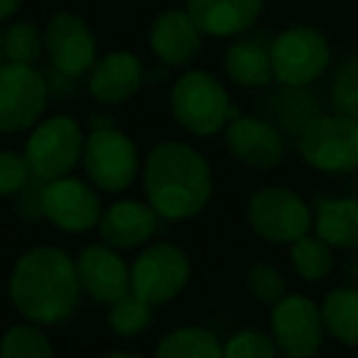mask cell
Returning a JSON list of instances; mask_svg holds the SVG:
<instances>
[{
  "label": "cell",
  "instance_id": "obj_1",
  "mask_svg": "<svg viewBox=\"0 0 358 358\" xmlns=\"http://www.w3.org/2000/svg\"><path fill=\"white\" fill-rule=\"evenodd\" d=\"M76 263L59 248L40 245L17 260L10 275V299L35 324H59L79 304Z\"/></svg>",
  "mask_w": 358,
  "mask_h": 358
},
{
  "label": "cell",
  "instance_id": "obj_2",
  "mask_svg": "<svg viewBox=\"0 0 358 358\" xmlns=\"http://www.w3.org/2000/svg\"><path fill=\"white\" fill-rule=\"evenodd\" d=\"M145 192L157 216L192 219L209 204L211 169L192 145L159 143L145 162Z\"/></svg>",
  "mask_w": 358,
  "mask_h": 358
},
{
  "label": "cell",
  "instance_id": "obj_3",
  "mask_svg": "<svg viewBox=\"0 0 358 358\" xmlns=\"http://www.w3.org/2000/svg\"><path fill=\"white\" fill-rule=\"evenodd\" d=\"M169 103L177 123L199 138L219 133L229 120L238 118L226 89L206 71H187L179 76Z\"/></svg>",
  "mask_w": 358,
  "mask_h": 358
},
{
  "label": "cell",
  "instance_id": "obj_4",
  "mask_svg": "<svg viewBox=\"0 0 358 358\" xmlns=\"http://www.w3.org/2000/svg\"><path fill=\"white\" fill-rule=\"evenodd\" d=\"M299 155L309 167L327 174L358 169V118L343 113L319 115L299 135Z\"/></svg>",
  "mask_w": 358,
  "mask_h": 358
},
{
  "label": "cell",
  "instance_id": "obj_5",
  "mask_svg": "<svg viewBox=\"0 0 358 358\" xmlns=\"http://www.w3.org/2000/svg\"><path fill=\"white\" fill-rule=\"evenodd\" d=\"M248 224L268 243H289L309 234L314 214L309 204L287 187H263L248 201Z\"/></svg>",
  "mask_w": 358,
  "mask_h": 358
},
{
  "label": "cell",
  "instance_id": "obj_6",
  "mask_svg": "<svg viewBox=\"0 0 358 358\" xmlns=\"http://www.w3.org/2000/svg\"><path fill=\"white\" fill-rule=\"evenodd\" d=\"M275 81L282 86H309L327 71L331 62L327 37L314 27H289L270 45Z\"/></svg>",
  "mask_w": 358,
  "mask_h": 358
},
{
  "label": "cell",
  "instance_id": "obj_7",
  "mask_svg": "<svg viewBox=\"0 0 358 358\" xmlns=\"http://www.w3.org/2000/svg\"><path fill=\"white\" fill-rule=\"evenodd\" d=\"M84 135L79 125L66 115L40 123L32 130L25 148V159L30 164V172L42 182L62 179L76 167L79 157L84 155Z\"/></svg>",
  "mask_w": 358,
  "mask_h": 358
},
{
  "label": "cell",
  "instance_id": "obj_8",
  "mask_svg": "<svg viewBox=\"0 0 358 358\" xmlns=\"http://www.w3.org/2000/svg\"><path fill=\"white\" fill-rule=\"evenodd\" d=\"M270 327L278 351L287 358H314L324 343L322 307L304 294H285L270 312Z\"/></svg>",
  "mask_w": 358,
  "mask_h": 358
},
{
  "label": "cell",
  "instance_id": "obj_9",
  "mask_svg": "<svg viewBox=\"0 0 358 358\" xmlns=\"http://www.w3.org/2000/svg\"><path fill=\"white\" fill-rule=\"evenodd\" d=\"M189 280V260L177 245L155 243L138 255L130 268V292L148 304L169 302L185 289Z\"/></svg>",
  "mask_w": 358,
  "mask_h": 358
},
{
  "label": "cell",
  "instance_id": "obj_10",
  "mask_svg": "<svg viewBox=\"0 0 358 358\" xmlns=\"http://www.w3.org/2000/svg\"><path fill=\"white\" fill-rule=\"evenodd\" d=\"M84 167L103 192H123L138 174V150L115 128H96L84 143Z\"/></svg>",
  "mask_w": 358,
  "mask_h": 358
},
{
  "label": "cell",
  "instance_id": "obj_11",
  "mask_svg": "<svg viewBox=\"0 0 358 358\" xmlns=\"http://www.w3.org/2000/svg\"><path fill=\"white\" fill-rule=\"evenodd\" d=\"M47 108V84L25 64L0 66V130L17 133L40 120Z\"/></svg>",
  "mask_w": 358,
  "mask_h": 358
},
{
  "label": "cell",
  "instance_id": "obj_12",
  "mask_svg": "<svg viewBox=\"0 0 358 358\" xmlns=\"http://www.w3.org/2000/svg\"><path fill=\"white\" fill-rule=\"evenodd\" d=\"M40 209L57 229L69 234L89 231L101 221V199L96 189L74 177L47 182L40 194Z\"/></svg>",
  "mask_w": 358,
  "mask_h": 358
},
{
  "label": "cell",
  "instance_id": "obj_13",
  "mask_svg": "<svg viewBox=\"0 0 358 358\" xmlns=\"http://www.w3.org/2000/svg\"><path fill=\"white\" fill-rule=\"evenodd\" d=\"M50 62L59 74L81 76L96 64V40L89 25L74 13H57L45 30Z\"/></svg>",
  "mask_w": 358,
  "mask_h": 358
},
{
  "label": "cell",
  "instance_id": "obj_14",
  "mask_svg": "<svg viewBox=\"0 0 358 358\" xmlns=\"http://www.w3.org/2000/svg\"><path fill=\"white\" fill-rule=\"evenodd\" d=\"M226 145L245 167L273 169L285 155L282 133L275 123L263 118H234L226 125Z\"/></svg>",
  "mask_w": 358,
  "mask_h": 358
},
{
  "label": "cell",
  "instance_id": "obj_15",
  "mask_svg": "<svg viewBox=\"0 0 358 358\" xmlns=\"http://www.w3.org/2000/svg\"><path fill=\"white\" fill-rule=\"evenodd\" d=\"M79 282L96 302L113 304L130 292V270L108 245H89L76 258Z\"/></svg>",
  "mask_w": 358,
  "mask_h": 358
},
{
  "label": "cell",
  "instance_id": "obj_16",
  "mask_svg": "<svg viewBox=\"0 0 358 358\" xmlns=\"http://www.w3.org/2000/svg\"><path fill=\"white\" fill-rule=\"evenodd\" d=\"M201 35L189 13L167 10L150 27V47L164 64H189L201 50Z\"/></svg>",
  "mask_w": 358,
  "mask_h": 358
},
{
  "label": "cell",
  "instance_id": "obj_17",
  "mask_svg": "<svg viewBox=\"0 0 358 358\" xmlns=\"http://www.w3.org/2000/svg\"><path fill=\"white\" fill-rule=\"evenodd\" d=\"M263 0H187V13L204 35L234 37L253 27Z\"/></svg>",
  "mask_w": 358,
  "mask_h": 358
},
{
  "label": "cell",
  "instance_id": "obj_18",
  "mask_svg": "<svg viewBox=\"0 0 358 358\" xmlns=\"http://www.w3.org/2000/svg\"><path fill=\"white\" fill-rule=\"evenodd\" d=\"M143 86V64L130 52H110L96 62L89 76V91L101 103H123Z\"/></svg>",
  "mask_w": 358,
  "mask_h": 358
},
{
  "label": "cell",
  "instance_id": "obj_19",
  "mask_svg": "<svg viewBox=\"0 0 358 358\" xmlns=\"http://www.w3.org/2000/svg\"><path fill=\"white\" fill-rule=\"evenodd\" d=\"M157 229V211L143 201H118L101 214L99 231L110 248H138Z\"/></svg>",
  "mask_w": 358,
  "mask_h": 358
},
{
  "label": "cell",
  "instance_id": "obj_20",
  "mask_svg": "<svg viewBox=\"0 0 358 358\" xmlns=\"http://www.w3.org/2000/svg\"><path fill=\"white\" fill-rule=\"evenodd\" d=\"M314 231L338 250H358V199L322 196L314 201Z\"/></svg>",
  "mask_w": 358,
  "mask_h": 358
},
{
  "label": "cell",
  "instance_id": "obj_21",
  "mask_svg": "<svg viewBox=\"0 0 358 358\" xmlns=\"http://www.w3.org/2000/svg\"><path fill=\"white\" fill-rule=\"evenodd\" d=\"M226 74L245 89H263L275 79L270 50L253 40L236 42L226 52Z\"/></svg>",
  "mask_w": 358,
  "mask_h": 358
},
{
  "label": "cell",
  "instance_id": "obj_22",
  "mask_svg": "<svg viewBox=\"0 0 358 358\" xmlns=\"http://www.w3.org/2000/svg\"><path fill=\"white\" fill-rule=\"evenodd\" d=\"M322 319L327 334L343 346H358V287H336L324 297Z\"/></svg>",
  "mask_w": 358,
  "mask_h": 358
},
{
  "label": "cell",
  "instance_id": "obj_23",
  "mask_svg": "<svg viewBox=\"0 0 358 358\" xmlns=\"http://www.w3.org/2000/svg\"><path fill=\"white\" fill-rule=\"evenodd\" d=\"M273 115L289 135H302L319 118V103L304 86H282L273 96Z\"/></svg>",
  "mask_w": 358,
  "mask_h": 358
},
{
  "label": "cell",
  "instance_id": "obj_24",
  "mask_svg": "<svg viewBox=\"0 0 358 358\" xmlns=\"http://www.w3.org/2000/svg\"><path fill=\"white\" fill-rule=\"evenodd\" d=\"M155 358H224V346L206 329L185 327L159 341Z\"/></svg>",
  "mask_w": 358,
  "mask_h": 358
},
{
  "label": "cell",
  "instance_id": "obj_25",
  "mask_svg": "<svg viewBox=\"0 0 358 358\" xmlns=\"http://www.w3.org/2000/svg\"><path fill=\"white\" fill-rule=\"evenodd\" d=\"M289 260H292L294 273L302 280L309 282H319L324 280L334 268V248L329 243H324L319 236H302L299 241H294L289 248Z\"/></svg>",
  "mask_w": 358,
  "mask_h": 358
},
{
  "label": "cell",
  "instance_id": "obj_26",
  "mask_svg": "<svg viewBox=\"0 0 358 358\" xmlns=\"http://www.w3.org/2000/svg\"><path fill=\"white\" fill-rule=\"evenodd\" d=\"M0 358H55L52 343L37 327H13L0 341Z\"/></svg>",
  "mask_w": 358,
  "mask_h": 358
},
{
  "label": "cell",
  "instance_id": "obj_27",
  "mask_svg": "<svg viewBox=\"0 0 358 358\" xmlns=\"http://www.w3.org/2000/svg\"><path fill=\"white\" fill-rule=\"evenodd\" d=\"M150 317H152V304L140 299L138 294L128 292L125 297H120L118 302L110 304L108 327H110V331H115L118 336H135V334L148 329Z\"/></svg>",
  "mask_w": 358,
  "mask_h": 358
},
{
  "label": "cell",
  "instance_id": "obj_28",
  "mask_svg": "<svg viewBox=\"0 0 358 358\" xmlns=\"http://www.w3.org/2000/svg\"><path fill=\"white\" fill-rule=\"evenodd\" d=\"M40 35H37V27L30 22H15L3 35V59H8V64L32 66L40 57Z\"/></svg>",
  "mask_w": 358,
  "mask_h": 358
},
{
  "label": "cell",
  "instance_id": "obj_29",
  "mask_svg": "<svg viewBox=\"0 0 358 358\" xmlns=\"http://www.w3.org/2000/svg\"><path fill=\"white\" fill-rule=\"evenodd\" d=\"M331 103L336 113L358 118V55L338 66L331 84Z\"/></svg>",
  "mask_w": 358,
  "mask_h": 358
},
{
  "label": "cell",
  "instance_id": "obj_30",
  "mask_svg": "<svg viewBox=\"0 0 358 358\" xmlns=\"http://www.w3.org/2000/svg\"><path fill=\"white\" fill-rule=\"evenodd\" d=\"M224 358H278V343L268 334L243 329L226 341Z\"/></svg>",
  "mask_w": 358,
  "mask_h": 358
},
{
  "label": "cell",
  "instance_id": "obj_31",
  "mask_svg": "<svg viewBox=\"0 0 358 358\" xmlns=\"http://www.w3.org/2000/svg\"><path fill=\"white\" fill-rule=\"evenodd\" d=\"M245 282H248L250 294H253L260 304H270V307H273V304H278L280 299L285 297V278L273 265H265V263L253 265V268L248 270Z\"/></svg>",
  "mask_w": 358,
  "mask_h": 358
},
{
  "label": "cell",
  "instance_id": "obj_32",
  "mask_svg": "<svg viewBox=\"0 0 358 358\" xmlns=\"http://www.w3.org/2000/svg\"><path fill=\"white\" fill-rule=\"evenodd\" d=\"M27 179H30V164L25 155L17 152H0V194H15L25 189Z\"/></svg>",
  "mask_w": 358,
  "mask_h": 358
},
{
  "label": "cell",
  "instance_id": "obj_33",
  "mask_svg": "<svg viewBox=\"0 0 358 358\" xmlns=\"http://www.w3.org/2000/svg\"><path fill=\"white\" fill-rule=\"evenodd\" d=\"M20 8V0H0V22L8 20Z\"/></svg>",
  "mask_w": 358,
  "mask_h": 358
},
{
  "label": "cell",
  "instance_id": "obj_34",
  "mask_svg": "<svg viewBox=\"0 0 358 358\" xmlns=\"http://www.w3.org/2000/svg\"><path fill=\"white\" fill-rule=\"evenodd\" d=\"M106 358H143V356H138V353H108Z\"/></svg>",
  "mask_w": 358,
  "mask_h": 358
},
{
  "label": "cell",
  "instance_id": "obj_35",
  "mask_svg": "<svg viewBox=\"0 0 358 358\" xmlns=\"http://www.w3.org/2000/svg\"><path fill=\"white\" fill-rule=\"evenodd\" d=\"M0 62H3V35H0Z\"/></svg>",
  "mask_w": 358,
  "mask_h": 358
}]
</instances>
